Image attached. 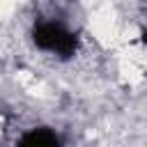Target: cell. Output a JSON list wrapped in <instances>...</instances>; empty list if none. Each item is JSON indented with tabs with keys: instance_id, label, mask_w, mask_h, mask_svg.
<instances>
[{
	"instance_id": "cell-3",
	"label": "cell",
	"mask_w": 147,
	"mask_h": 147,
	"mask_svg": "<svg viewBox=\"0 0 147 147\" xmlns=\"http://www.w3.org/2000/svg\"><path fill=\"white\" fill-rule=\"evenodd\" d=\"M142 44L147 46V28H145V32H142Z\"/></svg>"
},
{
	"instance_id": "cell-2",
	"label": "cell",
	"mask_w": 147,
	"mask_h": 147,
	"mask_svg": "<svg viewBox=\"0 0 147 147\" xmlns=\"http://www.w3.org/2000/svg\"><path fill=\"white\" fill-rule=\"evenodd\" d=\"M18 142L21 145H30V147H55V145H60V138L51 129L39 126V129H30Z\"/></svg>"
},
{
	"instance_id": "cell-1",
	"label": "cell",
	"mask_w": 147,
	"mask_h": 147,
	"mask_svg": "<svg viewBox=\"0 0 147 147\" xmlns=\"http://www.w3.org/2000/svg\"><path fill=\"white\" fill-rule=\"evenodd\" d=\"M32 41L37 48L69 60L78 48V37L57 21H37L32 28Z\"/></svg>"
}]
</instances>
